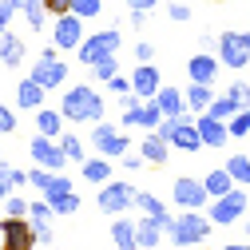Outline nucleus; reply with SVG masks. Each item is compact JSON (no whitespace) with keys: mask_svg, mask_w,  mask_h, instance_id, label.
I'll return each instance as SVG.
<instances>
[{"mask_svg":"<svg viewBox=\"0 0 250 250\" xmlns=\"http://www.w3.org/2000/svg\"><path fill=\"white\" fill-rule=\"evenodd\" d=\"M199 135H203V147H223L227 139H230V131H227V123L223 119H214L210 111H199Z\"/></svg>","mask_w":250,"mask_h":250,"instance_id":"nucleus-17","label":"nucleus"},{"mask_svg":"<svg viewBox=\"0 0 250 250\" xmlns=\"http://www.w3.org/2000/svg\"><path fill=\"white\" fill-rule=\"evenodd\" d=\"M127 131L115 127V123H96V131H91V147H96V155H107V159H123L127 155Z\"/></svg>","mask_w":250,"mask_h":250,"instance_id":"nucleus-7","label":"nucleus"},{"mask_svg":"<svg viewBox=\"0 0 250 250\" xmlns=\"http://www.w3.org/2000/svg\"><path fill=\"white\" fill-rule=\"evenodd\" d=\"M167 238L175 246H203L207 234H210V218L203 210H183V214H171L167 223H163Z\"/></svg>","mask_w":250,"mask_h":250,"instance_id":"nucleus-2","label":"nucleus"},{"mask_svg":"<svg viewBox=\"0 0 250 250\" xmlns=\"http://www.w3.org/2000/svg\"><path fill=\"white\" fill-rule=\"evenodd\" d=\"M48 207H52L56 214H76V210H80V195H76V191L56 195V199H48Z\"/></svg>","mask_w":250,"mask_h":250,"instance_id":"nucleus-34","label":"nucleus"},{"mask_svg":"<svg viewBox=\"0 0 250 250\" xmlns=\"http://www.w3.org/2000/svg\"><path fill=\"white\" fill-rule=\"evenodd\" d=\"M60 143H64L68 163H72V159H80V163H83V139H80V135H60Z\"/></svg>","mask_w":250,"mask_h":250,"instance_id":"nucleus-39","label":"nucleus"},{"mask_svg":"<svg viewBox=\"0 0 250 250\" xmlns=\"http://www.w3.org/2000/svg\"><path fill=\"white\" fill-rule=\"evenodd\" d=\"M72 12L83 16V20H91V16L104 12V0H72Z\"/></svg>","mask_w":250,"mask_h":250,"instance_id":"nucleus-38","label":"nucleus"},{"mask_svg":"<svg viewBox=\"0 0 250 250\" xmlns=\"http://www.w3.org/2000/svg\"><path fill=\"white\" fill-rule=\"evenodd\" d=\"M218 68H223V60H218V52H195L191 60H187V76H191L195 83H214L218 80Z\"/></svg>","mask_w":250,"mask_h":250,"instance_id":"nucleus-15","label":"nucleus"},{"mask_svg":"<svg viewBox=\"0 0 250 250\" xmlns=\"http://www.w3.org/2000/svg\"><path fill=\"white\" fill-rule=\"evenodd\" d=\"M227 96L238 104V107H250V83H242V80H234L230 87H227Z\"/></svg>","mask_w":250,"mask_h":250,"instance_id":"nucleus-40","label":"nucleus"},{"mask_svg":"<svg viewBox=\"0 0 250 250\" xmlns=\"http://www.w3.org/2000/svg\"><path fill=\"white\" fill-rule=\"evenodd\" d=\"M44 96H48V87L36 83L32 76H24V80L16 83V104H20L24 111H40V107H44Z\"/></svg>","mask_w":250,"mask_h":250,"instance_id":"nucleus-19","label":"nucleus"},{"mask_svg":"<svg viewBox=\"0 0 250 250\" xmlns=\"http://www.w3.org/2000/svg\"><path fill=\"white\" fill-rule=\"evenodd\" d=\"M171 199H175L183 210H203V207H210L207 183H203V179H191V175H179V179H175V187H171Z\"/></svg>","mask_w":250,"mask_h":250,"instance_id":"nucleus-8","label":"nucleus"},{"mask_svg":"<svg viewBox=\"0 0 250 250\" xmlns=\"http://www.w3.org/2000/svg\"><path fill=\"white\" fill-rule=\"evenodd\" d=\"M12 8L24 12V20H28V28H32V32H40V28L48 24V8H44V0H12Z\"/></svg>","mask_w":250,"mask_h":250,"instance_id":"nucleus-24","label":"nucleus"},{"mask_svg":"<svg viewBox=\"0 0 250 250\" xmlns=\"http://www.w3.org/2000/svg\"><path fill=\"white\" fill-rule=\"evenodd\" d=\"M0 246L4 250H36L40 246V238H36V230H32V223L28 218H0Z\"/></svg>","mask_w":250,"mask_h":250,"instance_id":"nucleus-6","label":"nucleus"},{"mask_svg":"<svg viewBox=\"0 0 250 250\" xmlns=\"http://www.w3.org/2000/svg\"><path fill=\"white\" fill-rule=\"evenodd\" d=\"M24 40L12 36V32H0V64H8V68H20V60H24Z\"/></svg>","mask_w":250,"mask_h":250,"instance_id":"nucleus-26","label":"nucleus"},{"mask_svg":"<svg viewBox=\"0 0 250 250\" xmlns=\"http://www.w3.org/2000/svg\"><path fill=\"white\" fill-rule=\"evenodd\" d=\"M0 131H4V135H8V131H16V111H12V107H4V104H0Z\"/></svg>","mask_w":250,"mask_h":250,"instance_id":"nucleus-45","label":"nucleus"},{"mask_svg":"<svg viewBox=\"0 0 250 250\" xmlns=\"http://www.w3.org/2000/svg\"><path fill=\"white\" fill-rule=\"evenodd\" d=\"M0 163H4V155H0Z\"/></svg>","mask_w":250,"mask_h":250,"instance_id":"nucleus-56","label":"nucleus"},{"mask_svg":"<svg viewBox=\"0 0 250 250\" xmlns=\"http://www.w3.org/2000/svg\"><path fill=\"white\" fill-rule=\"evenodd\" d=\"M135 60H139V64H151V60H155V44L139 40V44H135Z\"/></svg>","mask_w":250,"mask_h":250,"instance_id":"nucleus-47","label":"nucleus"},{"mask_svg":"<svg viewBox=\"0 0 250 250\" xmlns=\"http://www.w3.org/2000/svg\"><path fill=\"white\" fill-rule=\"evenodd\" d=\"M167 16H171L175 24H187V20H191L195 12H191V8H187V4H183V0H171V4H167Z\"/></svg>","mask_w":250,"mask_h":250,"instance_id":"nucleus-42","label":"nucleus"},{"mask_svg":"<svg viewBox=\"0 0 250 250\" xmlns=\"http://www.w3.org/2000/svg\"><path fill=\"white\" fill-rule=\"evenodd\" d=\"M0 250H4V246H0Z\"/></svg>","mask_w":250,"mask_h":250,"instance_id":"nucleus-58","label":"nucleus"},{"mask_svg":"<svg viewBox=\"0 0 250 250\" xmlns=\"http://www.w3.org/2000/svg\"><path fill=\"white\" fill-rule=\"evenodd\" d=\"M28 151H32V163H40V167H48V171H64V163H68L64 143L52 139V135H40V131H36L32 143H28Z\"/></svg>","mask_w":250,"mask_h":250,"instance_id":"nucleus-11","label":"nucleus"},{"mask_svg":"<svg viewBox=\"0 0 250 250\" xmlns=\"http://www.w3.org/2000/svg\"><path fill=\"white\" fill-rule=\"evenodd\" d=\"M163 123V107L155 104V100H139L131 104L127 111H123V127H143V131H155Z\"/></svg>","mask_w":250,"mask_h":250,"instance_id":"nucleus-14","label":"nucleus"},{"mask_svg":"<svg viewBox=\"0 0 250 250\" xmlns=\"http://www.w3.org/2000/svg\"><path fill=\"white\" fill-rule=\"evenodd\" d=\"M227 131H230V139H242V135L250 131V107H242V111H234V115L227 119Z\"/></svg>","mask_w":250,"mask_h":250,"instance_id":"nucleus-32","label":"nucleus"},{"mask_svg":"<svg viewBox=\"0 0 250 250\" xmlns=\"http://www.w3.org/2000/svg\"><path fill=\"white\" fill-rule=\"evenodd\" d=\"M48 179H52V171H48V167H40V163H36V171H28V183H32L36 191H44Z\"/></svg>","mask_w":250,"mask_h":250,"instance_id":"nucleus-43","label":"nucleus"},{"mask_svg":"<svg viewBox=\"0 0 250 250\" xmlns=\"http://www.w3.org/2000/svg\"><path fill=\"white\" fill-rule=\"evenodd\" d=\"M203 183H207V195H210V199H218V195H227L230 187H238V183L230 179V171H227V167L207 171V175H203Z\"/></svg>","mask_w":250,"mask_h":250,"instance_id":"nucleus-29","label":"nucleus"},{"mask_svg":"<svg viewBox=\"0 0 250 250\" xmlns=\"http://www.w3.org/2000/svg\"><path fill=\"white\" fill-rule=\"evenodd\" d=\"M214 52H218V60H223V68H230V72H242L250 64V52L242 44V32H223L214 40Z\"/></svg>","mask_w":250,"mask_h":250,"instance_id":"nucleus-12","label":"nucleus"},{"mask_svg":"<svg viewBox=\"0 0 250 250\" xmlns=\"http://www.w3.org/2000/svg\"><path fill=\"white\" fill-rule=\"evenodd\" d=\"M83 179L87 183H111V159L107 155H96V159H83Z\"/></svg>","mask_w":250,"mask_h":250,"instance_id":"nucleus-27","label":"nucleus"},{"mask_svg":"<svg viewBox=\"0 0 250 250\" xmlns=\"http://www.w3.org/2000/svg\"><path fill=\"white\" fill-rule=\"evenodd\" d=\"M214 104V96H210V83H187V107H191V111H207Z\"/></svg>","mask_w":250,"mask_h":250,"instance_id":"nucleus-30","label":"nucleus"},{"mask_svg":"<svg viewBox=\"0 0 250 250\" xmlns=\"http://www.w3.org/2000/svg\"><path fill=\"white\" fill-rule=\"evenodd\" d=\"M8 195H12V187H8V183H4V179H0V203H4V199H8Z\"/></svg>","mask_w":250,"mask_h":250,"instance_id":"nucleus-52","label":"nucleus"},{"mask_svg":"<svg viewBox=\"0 0 250 250\" xmlns=\"http://www.w3.org/2000/svg\"><path fill=\"white\" fill-rule=\"evenodd\" d=\"M135 210H139V214H147V218H159V223H167V218H171V214H167V207L155 199L151 191H135Z\"/></svg>","mask_w":250,"mask_h":250,"instance_id":"nucleus-28","label":"nucleus"},{"mask_svg":"<svg viewBox=\"0 0 250 250\" xmlns=\"http://www.w3.org/2000/svg\"><path fill=\"white\" fill-rule=\"evenodd\" d=\"M96 203H100L104 214L115 218V214H123V210H131V207H135V187H131V183H104Z\"/></svg>","mask_w":250,"mask_h":250,"instance_id":"nucleus-10","label":"nucleus"},{"mask_svg":"<svg viewBox=\"0 0 250 250\" xmlns=\"http://www.w3.org/2000/svg\"><path fill=\"white\" fill-rule=\"evenodd\" d=\"M139 250H147V246H139Z\"/></svg>","mask_w":250,"mask_h":250,"instance_id":"nucleus-57","label":"nucleus"},{"mask_svg":"<svg viewBox=\"0 0 250 250\" xmlns=\"http://www.w3.org/2000/svg\"><path fill=\"white\" fill-rule=\"evenodd\" d=\"M91 72H96V80H100V83H107L111 76H119V56H111V60H104V64H96Z\"/></svg>","mask_w":250,"mask_h":250,"instance_id":"nucleus-41","label":"nucleus"},{"mask_svg":"<svg viewBox=\"0 0 250 250\" xmlns=\"http://www.w3.org/2000/svg\"><path fill=\"white\" fill-rule=\"evenodd\" d=\"M155 104L163 107V115L167 119H183L187 115V91H179V87H159V96H155Z\"/></svg>","mask_w":250,"mask_h":250,"instance_id":"nucleus-20","label":"nucleus"},{"mask_svg":"<svg viewBox=\"0 0 250 250\" xmlns=\"http://www.w3.org/2000/svg\"><path fill=\"white\" fill-rule=\"evenodd\" d=\"M44 8H48L52 20H56V16H68V12H72V0H44Z\"/></svg>","mask_w":250,"mask_h":250,"instance_id":"nucleus-44","label":"nucleus"},{"mask_svg":"<svg viewBox=\"0 0 250 250\" xmlns=\"http://www.w3.org/2000/svg\"><path fill=\"white\" fill-rule=\"evenodd\" d=\"M52 207H48V199H40V203H32L28 207V223H32V230H36V238L40 242H52L56 238V230H52Z\"/></svg>","mask_w":250,"mask_h":250,"instance_id":"nucleus-18","label":"nucleus"},{"mask_svg":"<svg viewBox=\"0 0 250 250\" xmlns=\"http://www.w3.org/2000/svg\"><path fill=\"white\" fill-rule=\"evenodd\" d=\"M227 171H230V179H234L238 187H250V159H246V155H230V159H227Z\"/></svg>","mask_w":250,"mask_h":250,"instance_id":"nucleus-31","label":"nucleus"},{"mask_svg":"<svg viewBox=\"0 0 250 250\" xmlns=\"http://www.w3.org/2000/svg\"><path fill=\"white\" fill-rule=\"evenodd\" d=\"M246 234H250V218H246Z\"/></svg>","mask_w":250,"mask_h":250,"instance_id":"nucleus-55","label":"nucleus"},{"mask_svg":"<svg viewBox=\"0 0 250 250\" xmlns=\"http://www.w3.org/2000/svg\"><path fill=\"white\" fill-rule=\"evenodd\" d=\"M207 111H210V115H214V119H223V123H227V119H230V115H234V111H242V107H238V104H234V100H230V96H218V100H214V104H210V107H207Z\"/></svg>","mask_w":250,"mask_h":250,"instance_id":"nucleus-35","label":"nucleus"},{"mask_svg":"<svg viewBox=\"0 0 250 250\" xmlns=\"http://www.w3.org/2000/svg\"><path fill=\"white\" fill-rule=\"evenodd\" d=\"M147 159H143V155H123V167H127V171H139Z\"/></svg>","mask_w":250,"mask_h":250,"instance_id":"nucleus-50","label":"nucleus"},{"mask_svg":"<svg viewBox=\"0 0 250 250\" xmlns=\"http://www.w3.org/2000/svg\"><path fill=\"white\" fill-rule=\"evenodd\" d=\"M0 179H4L8 187H28V171H20V167H8V163H0Z\"/></svg>","mask_w":250,"mask_h":250,"instance_id":"nucleus-37","label":"nucleus"},{"mask_svg":"<svg viewBox=\"0 0 250 250\" xmlns=\"http://www.w3.org/2000/svg\"><path fill=\"white\" fill-rule=\"evenodd\" d=\"M111 242H115V250H139V230H135L131 218L115 214V223H111Z\"/></svg>","mask_w":250,"mask_h":250,"instance_id":"nucleus-21","label":"nucleus"},{"mask_svg":"<svg viewBox=\"0 0 250 250\" xmlns=\"http://www.w3.org/2000/svg\"><path fill=\"white\" fill-rule=\"evenodd\" d=\"M223 250H250V242H230V246H223Z\"/></svg>","mask_w":250,"mask_h":250,"instance_id":"nucleus-53","label":"nucleus"},{"mask_svg":"<svg viewBox=\"0 0 250 250\" xmlns=\"http://www.w3.org/2000/svg\"><path fill=\"white\" fill-rule=\"evenodd\" d=\"M246 187H230L227 195H218V199H210V223H218V227H230V223H238V218L246 214Z\"/></svg>","mask_w":250,"mask_h":250,"instance_id":"nucleus-5","label":"nucleus"},{"mask_svg":"<svg viewBox=\"0 0 250 250\" xmlns=\"http://www.w3.org/2000/svg\"><path fill=\"white\" fill-rule=\"evenodd\" d=\"M107 87L115 91V96H127V91H131V80H123V76H111V80H107Z\"/></svg>","mask_w":250,"mask_h":250,"instance_id":"nucleus-48","label":"nucleus"},{"mask_svg":"<svg viewBox=\"0 0 250 250\" xmlns=\"http://www.w3.org/2000/svg\"><path fill=\"white\" fill-rule=\"evenodd\" d=\"M68 123H100L104 119V96L91 83H80V87H68L64 91V104H60Z\"/></svg>","mask_w":250,"mask_h":250,"instance_id":"nucleus-1","label":"nucleus"},{"mask_svg":"<svg viewBox=\"0 0 250 250\" xmlns=\"http://www.w3.org/2000/svg\"><path fill=\"white\" fill-rule=\"evenodd\" d=\"M32 80H36V83H44V87L52 91V87H60V83L68 80V64H64V60H60L52 48H44V52H40V60H36V68H32Z\"/></svg>","mask_w":250,"mask_h":250,"instance_id":"nucleus-13","label":"nucleus"},{"mask_svg":"<svg viewBox=\"0 0 250 250\" xmlns=\"http://www.w3.org/2000/svg\"><path fill=\"white\" fill-rule=\"evenodd\" d=\"M242 44H246V52H250V28H246V32H242Z\"/></svg>","mask_w":250,"mask_h":250,"instance_id":"nucleus-54","label":"nucleus"},{"mask_svg":"<svg viewBox=\"0 0 250 250\" xmlns=\"http://www.w3.org/2000/svg\"><path fill=\"white\" fill-rule=\"evenodd\" d=\"M16 8H12V0H0V32H8V24H12Z\"/></svg>","mask_w":250,"mask_h":250,"instance_id":"nucleus-46","label":"nucleus"},{"mask_svg":"<svg viewBox=\"0 0 250 250\" xmlns=\"http://www.w3.org/2000/svg\"><path fill=\"white\" fill-rule=\"evenodd\" d=\"M127 20H131V28H143V20H147V12H131Z\"/></svg>","mask_w":250,"mask_h":250,"instance_id":"nucleus-51","label":"nucleus"},{"mask_svg":"<svg viewBox=\"0 0 250 250\" xmlns=\"http://www.w3.org/2000/svg\"><path fill=\"white\" fill-rule=\"evenodd\" d=\"M163 139H171V147H179V151H187V155H195V151H203V135H199V123L195 119H167L163 115V123L159 127Z\"/></svg>","mask_w":250,"mask_h":250,"instance_id":"nucleus-4","label":"nucleus"},{"mask_svg":"<svg viewBox=\"0 0 250 250\" xmlns=\"http://www.w3.org/2000/svg\"><path fill=\"white\" fill-rule=\"evenodd\" d=\"M0 207H4V214H8V218H28V207H32V203H28L24 195H8Z\"/></svg>","mask_w":250,"mask_h":250,"instance_id":"nucleus-36","label":"nucleus"},{"mask_svg":"<svg viewBox=\"0 0 250 250\" xmlns=\"http://www.w3.org/2000/svg\"><path fill=\"white\" fill-rule=\"evenodd\" d=\"M139 155L147 163H167V155H171V139H163L159 131H147V139L139 143Z\"/></svg>","mask_w":250,"mask_h":250,"instance_id":"nucleus-22","label":"nucleus"},{"mask_svg":"<svg viewBox=\"0 0 250 250\" xmlns=\"http://www.w3.org/2000/svg\"><path fill=\"white\" fill-rule=\"evenodd\" d=\"M135 230H139V246H147V250H155L163 238H167V230H163V223L159 218H147V214H139V223H135Z\"/></svg>","mask_w":250,"mask_h":250,"instance_id":"nucleus-23","label":"nucleus"},{"mask_svg":"<svg viewBox=\"0 0 250 250\" xmlns=\"http://www.w3.org/2000/svg\"><path fill=\"white\" fill-rule=\"evenodd\" d=\"M68 191H76V187H72V179H68V175H60V171H52V179H48V187H44V199L68 195Z\"/></svg>","mask_w":250,"mask_h":250,"instance_id":"nucleus-33","label":"nucleus"},{"mask_svg":"<svg viewBox=\"0 0 250 250\" xmlns=\"http://www.w3.org/2000/svg\"><path fill=\"white\" fill-rule=\"evenodd\" d=\"M155 4H159V0H127V8H131V12H151Z\"/></svg>","mask_w":250,"mask_h":250,"instance_id":"nucleus-49","label":"nucleus"},{"mask_svg":"<svg viewBox=\"0 0 250 250\" xmlns=\"http://www.w3.org/2000/svg\"><path fill=\"white\" fill-rule=\"evenodd\" d=\"M159 87H163V80H159V68H155V64H139L131 72V91H135L139 100H155V96H159Z\"/></svg>","mask_w":250,"mask_h":250,"instance_id":"nucleus-16","label":"nucleus"},{"mask_svg":"<svg viewBox=\"0 0 250 250\" xmlns=\"http://www.w3.org/2000/svg\"><path fill=\"white\" fill-rule=\"evenodd\" d=\"M119 28H104V32H91V36H83V44L76 48L80 52V64L83 68H96V64H104V60H111V56H119Z\"/></svg>","mask_w":250,"mask_h":250,"instance_id":"nucleus-3","label":"nucleus"},{"mask_svg":"<svg viewBox=\"0 0 250 250\" xmlns=\"http://www.w3.org/2000/svg\"><path fill=\"white\" fill-rule=\"evenodd\" d=\"M64 111H52V107H40L36 111V131L40 135H52V139H60V135H64Z\"/></svg>","mask_w":250,"mask_h":250,"instance_id":"nucleus-25","label":"nucleus"},{"mask_svg":"<svg viewBox=\"0 0 250 250\" xmlns=\"http://www.w3.org/2000/svg\"><path fill=\"white\" fill-rule=\"evenodd\" d=\"M83 44V16L68 12V16H56L52 24V48L56 52H76Z\"/></svg>","mask_w":250,"mask_h":250,"instance_id":"nucleus-9","label":"nucleus"}]
</instances>
